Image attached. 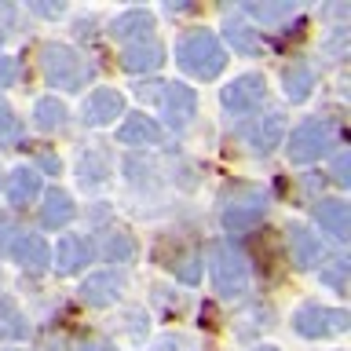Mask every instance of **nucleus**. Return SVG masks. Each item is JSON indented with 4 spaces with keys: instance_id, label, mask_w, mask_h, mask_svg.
Masks as SVG:
<instances>
[{
    "instance_id": "f257e3e1",
    "label": "nucleus",
    "mask_w": 351,
    "mask_h": 351,
    "mask_svg": "<svg viewBox=\"0 0 351 351\" xmlns=\"http://www.w3.org/2000/svg\"><path fill=\"white\" fill-rule=\"evenodd\" d=\"M176 62H180L191 77H197V81H213V77L227 66V51L213 33H194V37H186L180 48H176Z\"/></svg>"
},
{
    "instance_id": "f03ea898",
    "label": "nucleus",
    "mask_w": 351,
    "mask_h": 351,
    "mask_svg": "<svg viewBox=\"0 0 351 351\" xmlns=\"http://www.w3.org/2000/svg\"><path fill=\"white\" fill-rule=\"evenodd\" d=\"M208 271H213L216 293L227 296V300H238V296L249 293V267L234 252V245H227V241L208 245Z\"/></svg>"
},
{
    "instance_id": "7ed1b4c3",
    "label": "nucleus",
    "mask_w": 351,
    "mask_h": 351,
    "mask_svg": "<svg viewBox=\"0 0 351 351\" xmlns=\"http://www.w3.org/2000/svg\"><path fill=\"white\" fill-rule=\"evenodd\" d=\"M44 77L55 84V88H62V92H81L84 81H88V66L84 59L77 55L73 48H66V44H44Z\"/></svg>"
},
{
    "instance_id": "20e7f679",
    "label": "nucleus",
    "mask_w": 351,
    "mask_h": 351,
    "mask_svg": "<svg viewBox=\"0 0 351 351\" xmlns=\"http://www.w3.org/2000/svg\"><path fill=\"white\" fill-rule=\"evenodd\" d=\"M0 249L26 271H44L51 260V249L40 234H26V230H11V227H0Z\"/></svg>"
},
{
    "instance_id": "39448f33",
    "label": "nucleus",
    "mask_w": 351,
    "mask_h": 351,
    "mask_svg": "<svg viewBox=\"0 0 351 351\" xmlns=\"http://www.w3.org/2000/svg\"><path fill=\"white\" fill-rule=\"evenodd\" d=\"M348 311H340V307H300L296 311V318H293V326H296V333L300 337H311V340H318V337H337V333H344L348 329Z\"/></svg>"
},
{
    "instance_id": "423d86ee",
    "label": "nucleus",
    "mask_w": 351,
    "mask_h": 351,
    "mask_svg": "<svg viewBox=\"0 0 351 351\" xmlns=\"http://www.w3.org/2000/svg\"><path fill=\"white\" fill-rule=\"evenodd\" d=\"M263 95H267V81H263L260 73H241L223 88L219 99H223V106L234 110V114H249V110H256L263 103Z\"/></svg>"
},
{
    "instance_id": "0eeeda50",
    "label": "nucleus",
    "mask_w": 351,
    "mask_h": 351,
    "mask_svg": "<svg viewBox=\"0 0 351 351\" xmlns=\"http://www.w3.org/2000/svg\"><path fill=\"white\" fill-rule=\"evenodd\" d=\"M326 150H329V128L322 121H307V125H300L289 139V161H296V165L318 161Z\"/></svg>"
},
{
    "instance_id": "6e6552de",
    "label": "nucleus",
    "mask_w": 351,
    "mask_h": 351,
    "mask_svg": "<svg viewBox=\"0 0 351 351\" xmlns=\"http://www.w3.org/2000/svg\"><path fill=\"white\" fill-rule=\"evenodd\" d=\"M81 114H84V125H95V128L110 125V121H117L125 114V99H121V92H114V88H95V92L84 99Z\"/></svg>"
},
{
    "instance_id": "1a4fd4ad",
    "label": "nucleus",
    "mask_w": 351,
    "mask_h": 351,
    "mask_svg": "<svg viewBox=\"0 0 351 351\" xmlns=\"http://www.w3.org/2000/svg\"><path fill=\"white\" fill-rule=\"evenodd\" d=\"M241 136H245V143L252 150H260V154H267L274 150L282 143L285 136V117L282 114H267V117H256V121H249L245 128H241Z\"/></svg>"
},
{
    "instance_id": "9d476101",
    "label": "nucleus",
    "mask_w": 351,
    "mask_h": 351,
    "mask_svg": "<svg viewBox=\"0 0 351 351\" xmlns=\"http://www.w3.org/2000/svg\"><path fill=\"white\" fill-rule=\"evenodd\" d=\"M161 110H165V117H169L172 128L191 125V117H194V110H197L194 88H186V84H169V88H165V95H161Z\"/></svg>"
},
{
    "instance_id": "9b49d317",
    "label": "nucleus",
    "mask_w": 351,
    "mask_h": 351,
    "mask_svg": "<svg viewBox=\"0 0 351 351\" xmlns=\"http://www.w3.org/2000/svg\"><path fill=\"white\" fill-rule=\"evenodd\" d=\"M161 62H165V48L158 40H136V44H125V51H121V66L128 73L158 70Z\"/></svg>"
},
{
    "instance_id": "f8f14e48",
    "label": "nucleus",
    "mask_w": 351,
    "mask_h": 351,
    "mask_svg": "<svg viewBox=\"0 0 351 351\" xmlns=\"http://www.w3.org/2000/svg\"><path fill=\"white\" fill-rule=\"evenodd\" d=\"M154 29V15L143 8H132L125 11V15L114 19V26H110V33H114V40H125V44H136V40H147Z\"/></svg>"
},
{
    "instance_id": "ddd939ff",
    "label": "nucleus",
    "mask_w": 351,
    "mask_h": 351,
    "mask_svg": "<svg viewBox=\"0 0 351 351\" xmlns=\"http://www.w3.org/2000/svg\"><path fill=\"white\" fill-rule=\"evenodd\" d=\"M172 245H176L172 256H161V252H154V260H158L161 267H169L172 274H180L186 285H197V282H202V267H197V256L183 245L180 238H172Z\"/></svg>"
},
{
    "instance_id": "4468645a",
    "label": "nucleus",
    "mask_w": 351,
    "mask_h": 351,
    "mask_svg": "<svg viewBox=\"0 0 351 351\" xmlns=\"http://www.w3.org/2000/svg\"><path fill=\"white\" fill-rule=\"evenodd\" d=\"M88 260H92V245H88L84 238H77V234L59 238V245H55V267H59L62 274H73Z\"/></svg>"
},
{
    "instance_id": "2eb2a0df",
    "label": "nucleus",
    "mask_w": 351,
    "mask_h": 351,
    "mask_svg": "<svg viewBox=\"0 0 351 351\" xmlns=\"http://www.w3.org/2000/svg\"><path fill=\"white\" fill-rule=\"evenodd\" d=\"M121 293V282L114 278V274H88L84 285H81V300L88 307H106L114 304Z\"/></svg>"
},
{
    "instance_id": "dca6fc26",
    "label": "nucleus",
    "mask_w": 351,
    "mask_h": 351,
    "mask_svg": "<svg viewBox=\"0 0 351 351\" xmlns=\"http://www.w3.org/2000/svg\"><path fill=\"white\" fill-rule=\"evenodd\" d=\"M117 139L125 143V147H147V143L161 139V128H158V121H154V117L136 114V117H128L125 125L117 128Z\"/></svg>"
},
{
    "instance_id": "f3484780",
    "label": "nucleus",
    "mask_w": 351,
    "mask_h": 351,
    "mask_svg": "<svg viewBox=\"0 0 351 351\" xmlns=\"http://www.w3.org/2000/svg\"><path fill=\"white\" fill-rule=\"evenodd\" d=\"M40 197V176L33 172V169H15L11 172V180H8V202L11 205H33Z\"/></svg>"
},
{
    "instance_id": "a211bd4d",
    "label": "nucleus",
    "mask_w": 351,
    "mask_h": 351,
    "mask_svg": "<svg viewBox=\"0 0 351 351\" xmlns=\"http://www.w3.org/2000/svg\"><path fill=\"white\" fill-rule=\"evenodd\" d=\"M289 249H293V263L296 267H315L322 260V241L315 234H307L304 227H293L289 230Z\"/></svg>"
},
{
    "instance_id": "6ab92c4d",
    "label": "nucleus",
    "mask_w": 351,
    "mask_h": 351,
    "mask_svg": "<svg viewBox=\"0 0 351 351\" xmlns=\"http://www.w3.org/2000/svg\"><path fill=\"white\" fill-rule=\"evenodd\" d=\"M40 219H44V227H66L73 219V202H70V194L66 191H48L44 194V205H40Z\"/></svg>"
},
{
    "instance_id": "aec40b11",
    "label": "nucleus",
    "mask_w": 351,
    "mask_h": 351,
    "mask_svg": "<svg viewBox=\"0 0 351 351\" xmlns=\"http://www.w3.org/2000/svg\"><path fill=\"white\" fill-rule=\"evenodd\" d=\"M223 227L230 234H252V230L263 227V208L256 205H230L223 213Z\"/></svg>"
},
{
    "instance_id": "412c9836",
    "label": "nucleus",
    "mask_w": 351,
    "mask_h": 351,
    "mask_svg": "<svg viewBox=\"0 0 351 351\" xmlns=\"http://www.w3.org/2000/svg\"><path fill=\"white\" fill-rule=\"evenodd\" d=\"M315 219L322 223V230H329V234L337 238H348V227H351V213L344 202H322L315 208Z\"/></svg>"
},
{
    "instance_id": "4be33fe9",
    "label": "nucleus",
    "mask_w": 351,
    "mask_h": 351,
    "mask_svg": "<svg viewBox=\"0 0 351 351\" xmlns=\"http://www.w3.org/2000/svg\"><path fill=\"white\" fill-rule=\"evenodd\" d=\"M29 322L22 318L15 300H0V340H26Z\"/></svg>"
},
{
    "instance_id": "5701e85b",
    "label": "nucleus",
    "mask_w": 351,
    "mask_h": 351,
    "mask_svg": "<svg viewBox=\"0 0 351 351\" xmlns=\"http://www.w3.org/2000/svg\"><path fill=\"white\" fill-rule=\"evenodd\" d=\"M282 81H285V95H289L293 103H300V99L311 95V88H315V73L307 70L304 62H293L289 70H285Z\"/></svg>"
},
{
    "instance_id": "b1692460",
    "label": "nucleus",
    "mask_w": 351,
    "mask_h": 351,
    "mask_svg": "<svg viewBox=\"0 0 351 351\" xmlns=\"http://www.w3.org/2000/svg\"><path fill=\"white\" fill-rule=\"evenodd\" d=\"M33 125L44 128V132H55L66 125V106L59 99H40L37 106H33Z\"/></svg>"
},
{
    "instance_id": "393cba45",
    "label": "nucleus",
    "mask_w": 351,
    "mask_h": 351,
    "mask_svg": "<svg viewBox=\"0 0 351 351\" xmlns=\"http://www.w3.org/2000/svg\"><path fill=\"white\" fill-rule=\"evenodd\" d=\"M103 252L110 260H117V263H128V260H136V241H132L128 230H110Z\"/></svg>"
},
{
    "instance_id": "a878e982",
    "label": "nucleus",
    "mask_w": 351,
    "mask_h": 351,
    "mask_svg": "<svg viewBox=\"0 0 351 351\" xmlns=\"http://www.w3.org/2000/svg\"><path fill=\"white\" fill-rule=\"evenodd\" d=\"M227 40L234 44V51H241V55H256L260 51L256 29L245 26V22H227Z\"/></svg>"
},
{
    "instance_id": "bb28decb",
    "label": "nucleus",
    "mask_w": 351,
    "mask_h": 351,
    "mask_svg": "<svg viewBox=\"0 0 351 351\" xmlns=\"http://www.w3.org/2000/svg\"><path fill=\"white\" fill-rule=\"evenodd\" d=\"M249 15H256V19H263V22H278V19H285V15H293V4H249L245 8Z\"/></svg>"
},
{
    "instance_id": "cd10ccee",
    "label": "nucleus",
    "mask_w": 351,
    "mask_h": 351,
    "mask_svg": "<svg viewBox=\"0 0 351 351\" xmlns=\"http://www.w3.org/2000/svg\"><path fill=\"white\" fill-rule=\"evenodd\" d=\"M106 180V165L99 161V158H92V161H81V183L84 186H95V183H103Z\"/></svg>"
},
{
    "instance_id": "c85d7f7f",
    "label": "nucleus",
    "mask_w": 351,
    "mask_h": 351,
    "mask_svg": "<svg viewBox=\"0 0 351 351\" xmlns=\"http://www.w3.org/2000/svg\"><path fill=\"white\" fill-rule=\"evenodd\" d=\"M344 271H348V263H344V260H337L333 267H326V271H322V282H326V285H333V289H344Z\"/></svg>"
},
{
    "instance_id": "c756f323",
    "label": "nucleus",
    "mask_w": 351,
    "mask_h": 351,
    "mask_svg": "<svg viewBox=\"0 0 351 351\" xmlns=\"http://www.w3.org/2000/svg\"><path fill=\"white\" fill-rule=\"evenodd\" d=\"M19 132V121H15V114L0 103V139H8V136H15Z\"/></svg>"
},
{
    "instance_id": "7c9ffc66",
    "label": "nucleus",
    "mask_w": 351,
    "mask_h": 351,
    "mask_svg": "<svg viewBox=\"0 0 351 351\" xmlns=\"http://www.w3.org/2000/svg\"><path fill=\"white\" fill-rule=\"evenodd\" d=\"M11 81H15V59H4V55H0V88H8Z\"/></svg>"
},
{
    "instance_id": "2f4dec72",
    "label": "nucleus",
    "mask_w": 351,
    "mask_h": 351,
    "mask_svg": "<svg viewBox=\"0 0 351 351\" xmlns=\"http://www.w3.org/2000/svg\"><path fill=\"white\" fill-rule=\"evenodd\" d=\"M77 351H117V348L106 344V340H84V344L77 348Z\"/></svg>"
},
{
    "instance_id": "473e14b6",
    "label": "nucleus",
    "mask_w": 351,
    "mask_h": 351,
    "mask_svg": "<svg viewBox=\"0 0 351 351\" xmlns=\"http://www.w3.org/2000/svg\"><path fill=\"white\" fill-rule=\"evenodd\" d=\"M348 165H351V161H348V154H340V158H337V169H333L340 183H348V180H351V176H348Z\"/></svg>"
},
{
    "instance_id": "72a5a7b5",
    "label": "nucleus",
    "mask_w": 351,
    "mask_h": 351,
    "mask_svg": "<svg viewBox=\"0 0 351 351\" xmlns=\"http://www.w3.org/2000/svg\"><path fill=\"white\" fill-rule=\"evenodd\" d=\"M33 11H40V15L55 19V15H62V4H33Z\"/></svg>"
},
{
    "instance_id": "f704fd0d",
    "label": "nucleus",
    "mask_w": 351,
    "mask_h": 351,
    "mask_svg": "<svg viewBox=\"0 0 351 351\" xmlns=\"http://www.w3.org/2000/svg\"><path fill=\"white\" fill-rule=\"evenodd\" d=\"M158 88H161V84H139L136 95H139V99H158Z\"/></svg>"
},
{
    "instance_id": "c9c22d12",
    "label": "nucleus",
    "mask_w": 351,
    "mask_h": 351,
    "mask_svg": "<svg viewBox=\"0 0 351 351\" xmlns=\"http://www.w3.org/2000/svg\"><path fill=\"white\" fill-rule=\"evenodd\" d=\"M172 348H180V340H176V337H165V340L154 344V351H172Z\"/></svg>"
},
{
    "instance_id": "e433bc0d",
    "label": "nucleus",
    "mask_w": 351,
    "mask_h": 351,
    "mask_svg": "<svg viewBox=\"0 0 351 351\" xmlns=\"http://www.w3.org/2000/svg\"><path fill=\"white\" fill-rule=\"evenodd\" d=\"M40 161H44V169H48V172H59V161H55V158H48V154H44Z\"/></svg>"
},
{
    "instance_id": "4c0bfd02",
    "label": "nucleus",
    "mask_w": 351,
    "mask_h": 351,
    "mask_svg": "<svg viewBox=\"0 0 351 351\" xmlns=\"http://www.w3.org/2000/svg\"><path fill=\"white\" fill-rule=\"evenodd\" d=\"M260 351H278V348H260Z\"/></svg>"
}]
</instances>
